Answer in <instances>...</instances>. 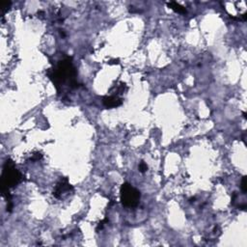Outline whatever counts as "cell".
Instances as JSON below:
<instances>
[{
	"label": "cell",
	"mask_w": 247,
	"mask_h": 247,
	"mask_svg": "<svg viewBox=\"0 0 247 247\" xmlns=\"http://www.w3.org/2000/svg\"><path fill=\"white\" fill-rule=\"evenodd\" d=\"M47 76L54 84L57 91L59 92L62 84L66 81L69 82L72 88H77L79 84L76 81V71L75 68L72 65V57H66L58 62V65L54 69H49L46 72Z\"/></svg>",
	"instance_id": "obj_1"
},
{
	"label": "cell",
	"mask_w": 247,
	"mask_h": 247,
	"mask_svg": "<svg viewBox=\"0 0 247 247\" xmlns=\"http://www.w3.org/2000/svg\"><path fill=\"white\" fill-rule=\"evenodd\" d=\"M23 180V176L15 166V162L11 159H7L4 162L1 175V194L7 203L12 202V196L9 189L15 187Z\"/></svg>",
	"instance_id": "obj_2"
},
{
	"label": "cell",
	"mask_w": 247,
	"mask_h": 247,
	"mask_svg": "<svg viewBox=\"0 0 247 247\" xmlns=\"http://www.w3.org/2000/svg\"><path fill=\"white\" fill-rule=\"evenodd\" d=\"M121 203L124 207L129 209H134L139 205L141 193L129 182H124L120 188Z\"/></svg>",
	"instance_id": "obj_3"
},
{
	"label": "cell",
	"mask_w": 247,
	"mask_h": 247,
	"mask_svg": "<svg viewBox=\"0 0 247 247\" xmlns=\"http://www.w3.org/2000/svg\"><path fill=\"white\" fill-rule=\"evenodd\" d=\"M73 190V187L69 182L67 178H61L60 181L57 182V185L53 190V195L57 199H60L63 197V194L66 192H71Z\"/></svg>",
	"instance_id": "obj_4"
},
{
	"label": "cell",
	"mask_w": 247,
	"mask_h": 247,
	"mask_svg": "<svg viewBox=\"0 0 247 247\" xmlns=\"http://www.w3.org/2000/svg\"><path fill=\"white\" fill-rule=\"evenodd\" d=\"M102 103L106 108H115L119 107L123 104V99L117 96H108L102 98Z\"/></svg>",
	"instance_id": "obj_5"
},
{
	"label": "cell",
	"mask_w": 247,
	"mask_h": 247,
	"mask_svg": "<svg viewBox=\"0 0 247 247\" xmlns=\"http://www.w3.org/2000/svg\"><path fill=\"white\" fill-rule=\"evenodd\" d=\"M127 85H125V83H120L119 85H115L110 92L112 93V96H117L119 97L121 94H124V92L127 90Z\"/></svg>",
	"instance_id": "obj_6"
},
{
	"label": "cell",
	"mask_w": 247,
	"mask_h": 247,
	"mask_svg": "<svg viewBox=\"0 0 247 247\" xmlns=\"http://www.w3.org/2000/svg\"><path fill=\"white\" fill-rule=\"evenodd\" d=\"M167 6L170 9H172L173 11H175L176 13H179V14H185L186 13V9L177 2H168Z\"/></svg>",
	"instance_id": "obj_7"
},
{
	"label": "cell",
	"mask_w": 247,
	"mask_h": 247,
	"mask_svg": "<svg viewBox=\"0 0 247 247\" xmlns=\"http://www.w3.org/2000/svg\"><path fill=\"white\" fill-rule=\"evenodd\" d=\"M138 169L141 173H145L148 171V165H147V163L145 161H141L139 165H138Z\"/></svg>",
	"instance_id": "obj_8"
},
{
	"label": "cell",
	"mask_w": 247,
	"mask_h": 247,
	"mask_svg": "<svg viewBox=\"0 0 247 247\" xmlns=\"http://www.w3.org/2000/svg\"><path fill=\"white\" fill-rule=\"evenodd\" d=\"M241 190H242L243 194L247 192V185H246V177L243 176L242 180H241Z\"/></svg>",
	"instance_id": "obj_9"
},
{
	"label": "cell",
	"mask_w": 247,
	"mask_h": 247,
	"mask_svg": "<svg viewBox=\"0 0 247 247\" xmlns=\"http://www.w3.org/2000/svg\"><path fill=\"white\" fill-rule=\"evenodd\" d=\"M42 157H43V155H42L41 153H35L32 155V157H30V160L31 161H38L42 159Z\"/></svg>",
	"instance_id": "obj_10"
},
{
	"label": "cell",
	"mask_w": 247,
	"mask_h": 247,
	"mask_svg": "<svg viewBox=\"0 0 247 247\" xmlns=\"http://www.w3.org/2000/svg\"><path fill=\"white\" fill-rule=\"evenodd\" d=\"M11 4H12V2H11V1H9V2H6V3H5V4L3 5V7L1 8V10H2V15H4L7 11H9L10 7H11Z\"/></svg>",
	"instance_id": "obj_11"
},
{
	"label": "cell",
	"mask_w": 247,
	"mask_h": 247,
	"mask_svg": "<svg viewBox=\"0 0 247 247\" xmlns=\"http://www.w3.org/2000/svg\"><path fill=\"white\" fill-rule=\"evenodd\" d=\"M107 222H108V219H107V218L103 219L102 221H101V222H99V223L98 224V227H97V229H96V231H97V232H98L99 230H102V229L103 228V225H104V223H107Z\"/></svg>",
	"instance_id": "obj_12"
},
{
	"label": "cell",
	"mask_w": 247,
	"mask_h": 247,
	"mask_svg": "<svg viewBox=\"0 0 247 247\" xmlns=\"http://www.w3.org/2000/svg\"><path fill=\"white\" fill-rule=\"evenodd\" d=\"M194 200H195V198H191L190 199V202H194Z\"/></svg>",
	"instance_id": "obj_13"
},
{
	"label": "cell",
	"mask_w": 247,
	"mask_h": 247,
	"mask_svg": "<svg viewBox=\"0 0 247 247\" xmlns=\"http://www.w3.org/2000/svg\"><path fill=\"white\" fill-rule=\"evenodd\" d=\"M243 117L246 118V113H245V112H243Z\"/></svg>",
	"instance_id": "obj_14"
}]
</instances>
